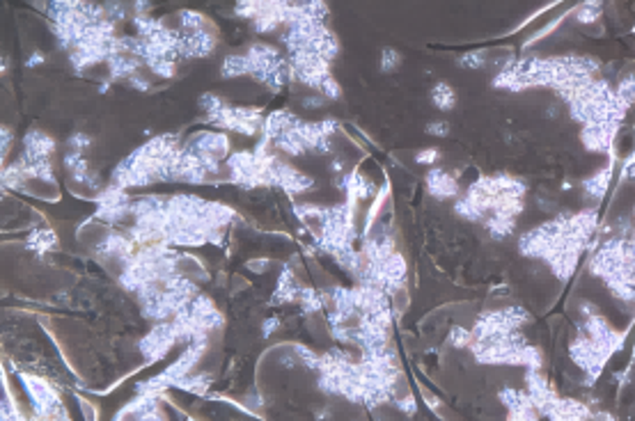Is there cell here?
<instances>
[{
	"label": "cell",
	"instance_id": "cell-26",
	"mask_svg": "<svg viewBox=\"0 0 635 421\" xmlns=\"http://www.w3.org/2000/svg\"><path fill=\"white\" fill-rule=\"evenodd\" d=\"M177 387L191 394H205L209 387V376H186L184 380H179Z\"/></svg>",
	"mask_w": 635,
	"mask_h": 421
},
{
	"label": "cell",
	"instance_id": "cell-12",
	"mask_svg": "<svg viewBox=\"0 0 635 421\" xmlns=\"http://www.w3.org/2000/svg\"><path fill=\"white\" fill-rule=\"evenodd\" d=\"M578 256L580 252L573 247H560L558 252H553L546 259L548 268L553 271V275L558 280H569L575 273V266H578Z\"/></svg>",
	"mask_w": 635,
	"mask_h": 421
},
{
	"label": "cell",
	"instance_id": "cell-22",
	"mask_svg": "<svg viewBox=\"0 0 635 421\" xmlns=\"http://www.w3.org/2000/svg\"><path fill=\"white\" fill-rule=\"evenodd\" d=\"M220 74H222V78L246 76V74H248V60H246V55H227L225 60H222Z\"/></svg>",
	"mask_w": 635,
	"mask_h": 421
},
{
	"label": "cell",
	"instance_id": "cell-40",
	"mask_svg": "<svg viewBox=\"0 0 635 421\" xmlns=\"http://www.w3.org/2000/svg\"><path fill=\"white\" fill-rule=\"evenodd\" d=\"M42 60H44V57H42V53H35V55H32L30 60H28V67H35V64H39Z\"/></svg>",
	"mask_w": 635,
	"mask_h": 421
},
{
	"label": "cell",
	"instance_id": "cell-9",
	"mask_svg": "<svg viewBox=\"0 0 635 421\" xmlns=\"http://www.w3.org/2000/svg\"><path fill=\"white\" fill-rule=\"evenodd\" d=\"M55 154V140L51 135H47L44 131L32 128L25 133L23 137V154L21 161L28 163V165H35V163H44L51 161V156Z\"/></svg>",
	"mask_w": 635,
	"mask_h": 421
},
{
	"label": "cell",
	"instance_id": "cell-35",
	"mask_svg": "<svg viewBox=\"0 0 635 421\" xmlns=\"http://www.w3.org/2000/svg\"><path fill=\"white\" fill-rule=\"evenodd\" d=\"M427 133L436 135V137H445L450 133V124L448 122H431V124H427Z\"/></svg>",
	"mask_w": 635,
	"mask_h": 421
},
{
	"label": "cell",
	"instance_id": "cell-30",
	"mask_svg": "<svg viewBox=\"0 0 635 421\" xmlns=\"http://www.w3.org/2000/svg\"><path fill=\"white\" fill-rule=\"evenodd\" d=\"M174 67H177V64H174V60H168V57H163V60L154 62V64H152V67H149V69H152L156 76H161V78H170V76L174 74Z\"/></svg>",
	"mask_w": 635,
	"mask_h": 421
},
{
	"label": "cell",
	"instance_id": "cell-32",
	"mask_svg": "<svg viewBox=\"0 0 635 421\" xmlns=\"http://www.w3.org/2000/svg\"><path fill=\"white\" fill-rule=\"evenodd\" d=\"M296 355L300 359L305 362V366L310 368H319V362H322V355H314L312 351H307V348H296Z\"/></svg>",
	"mask_w": 635,
	"mask_h": 421
},
{
	"label": "cell",
	"instance_id": "cell-37",
	"mask_svg": "<svg viewBox=\"0 0 635 421\" xmlns=\"http://www.w3.org/2000/svg\"><path fill=\"white\" fill-rule=\"evenodd\" d=\"M129 83L133 85V87H138V90H149V83H147L142 76H138V74H135V76H131V78H129Z\"/></svg>",
	"mask_w": 635,
	"mask_h": 421
},
{
	"label": "cell",
	"instance_id": "cell-16",
	"mask_svg": "<svg viewBox=\"0 0 635 421\" xmlns=\"http://www.w3.org/2000/svg\"><path fill=\"white\" fill-rule=\"evenodd\" d=\"M610 179H612V167L606 165L604 169L587 176V179L580 183V188H582V193L587 197H592V200H604L608 193V186H610Z\"/></svg>",
	"mask_w": 635,
	"mask_h": 421
},
{
	"label": "cell",
	"instance_id": "cell-4",
	"mask_svg": "<svg viewBox=\"0 0 635 421\" xmlns=\"http://www.w3.org/2000/svg\"><path fill=\"white\" fill-rule=\"evenodd\" d=\"M21 383L28 392V396L32 400V410H35V419L39 421H53L57 414L64 412V405L57 392L51 387L47 380L37 378V376H28V373H21Z\"/></svg>",
	"mask_w": 635,
	"mask_h": 421
},
{
	"label": "cell",
	"instance_id": "cell-28",
	"mask_svg": "<svg viewBox=\"0 0 635 421\" xmlns=\"http://www.w3.org/2000/svg\"><path fill=\"white\" fill-rule=\"evenodd\" d=\"M450 341H452V346H456V348H463V346L473 344V341H475L473 330H463V327H454V330L450 332Z\"/></svg>",
	"mask_w": 635,
	"mask_h": 421
},
{
	"label": "cell",
	"instance_id": "cell-43",
	"mask_svg": "<svg viewBox=\"0 0 635 421\" xmlns=\"http://www.w3.org/2000/svg\"><path fill=\"white\" fill-rule=\"evenodd\" d=\"M633 218H635V208H633Z\"/></svg>",
	"mask_w": 635,
	"mask_h": 421
},
{
	"label": "cell",
	"instance_id": "cell-20",
	"mask_svg": "<svg viewBox=\"0 0 635 421\" xmlns=\"http://www.w3.org/2000/svg\"><path fill=\"white\" fill-rule=\"evenodd\" d=\"M179 23H181V32H200V30L211 28L200 12H191V10L179 12Z\"/></svg>",
	"mask_w": 635,
	"mask_h": 421
},
{
	"label": "cell",
	"instance_id": "cell-10",
	"mask_svg": "<svg viewBox=\"0 0 635 421\" xmlns=\"http://www.w3.org/2000/svg\"><path fill=\"white\" fill-rule=\"evenodd\" d=\"M427 190L429 195H434L436 200H454L459 197V183L450 172H445L443 167H431L427 172Z\"/></svg>",
	"mask_w": 635,
	"mask_h": 421
},
{
	"label": "cell",
	"instance_id": "cell-34",
	"mask_svg": "<svg viewBox=\"0 0 635 421\" xmlns=\"http://www.w3.org/2000/svg\"><path fill=\"white\" fill-rule=\"evenodd\" d=\"M90 142H92V140H90V135H85V133H74V135L69 137V147H71V151H78V154H81V151H83L85 147H88Z\"/></svg>",
	"mask_w": 635,
	"mask_h": 421
},
{
	"label": "cell",
	"instance_id": "cell-38",
	"mask_svg": "<svg viewBox=\"0 0 635 421\" xmlns=\"http://www.w3.org/2000/svg\"><path fill=\"white\" fill-rule=\"evenodd\" d=\"M278 325H280V321H278V318H271V321H266V323H264V334H271L273 330H276Z\"/></svg>",
	"mask_w": 635,
	"mask_h": 421
},
{
	"label": "cell",
	"instance_id": "cell-2",
	"mask_svg": "<svg viewBox=\"0 0 635 421\" xmlns=\"http://www.w3.org/2000/svg\"><path fill=\"white\" fill-rule=\"evenodd\" d=\"M248 76L266 85L268 90L278 92L289 78V62L268 44H252L246 53Z\"/></svg>",
	"mask_w": 635,
	"mask_h": 421
},
{
	"label": "cell",
	"instance_id": "cell-14",
	"mask_svg": "<svg viewBox=\"0 0 635 421\" xmlns=\"http://www.w3.org/2000/svg\"><path fill=\"white\" fill-rule=\"evenodd\" d=\"M300 120L296 115H291V113H287V110H276V113H271L266 117V122H264V140H268V142H276L280 135L283 133H287L289 128H294L296 126Z\"/></svg>",
	"mask_w": 635,
	"mask_h": 421
},
{
	"label": "cell",
	"instance_id": "cell-3",
	"mask_svg": "<svg viewBox=\"0 0 635 421\" xmlns=\"http://www.w3.org/2000/svg\"><path fill=\"white\" fill-rule=\"evenodd\" d=\"M207 122L225 131H237L244 135H255L259 128H264L266 117L259 108H237V105L225 103L218 113L207 115Z\"/></svg>",
	"mask_w": 635,
	"mask_h": 421
},
{
	"label": "cell",
	"instance_id": "cell-5",
	"mask_svg": "<svg viewBox=\"0 0 635 421\" xmlns=\"http://www.w3.org/2000/svg\"><path fill=\"white\" fill-rule=\"evenodd\" d=\"M174 344H179V337H177L172 321H163V323L154 325L152 330L140 339L138 348H140V353L145 355L147 362H159L166 357V353Z\"/></svg>",
	"mask_w": 635,
	"mask_h": 421
},
{
	"label": "cell",
	"instance_id": "cell-44",
	"mask_svg": "<svg viewBox=\"0 0 635 421\" xmlns=\"http://www.w3.org/2000/svg\"><path fill=\"white\" fill-rule=\"evenodd\" d=\"M191 421H193V419H191Z\"/></svg>",
	"mask_w": 635,
	"mask_h": 421
},
{
	"label": "cell",
	"instance_id": "cell-29",
	"mask_svg": "<svg viewBox=\"0 0 635 421\" xmlns=\"http://www.w3.org/2000/svg\"><path fill=\"white\" fill-rule=\"evenodd\" d=\"M200 105H202V110H207V115H213V113H218L222 105H225V101H222L220 96H216L209 92V94H202Z\"/></svg>",
	"mask_w": 635,
	"mask_h": 421
},
{
	"label": "cell",
	"instance_id": "cell-25",
	"mask_svg": "<svg viewBox=\"0 0 635 421\" xmlns=\"http://www.w3.org/2000/svg\"><path fill=\"white\" fill-rule=\"evenodd\" d=\"M298 302L303 305L305 312H319L326 305V295L322 291H314V288H300Z\"/></svg>",
	"mask_w": 635,
	"mask_h": 421
},
{
	"label": "cell",
	"instance_id": "cell-41",
	"mask_svg": "<svg viewBox=\"0 0 635 421\" xmlns=\"http://www.w3.org/2000/svg\"><path fill=\"white\" fill-rule=\"evenodd\" d=\"M124 419H127V417H124V414H122V412H117V417H115L113 421H124Z\"/></svg>",
	"mask_w": 635,
	"mask_h": 421
},
{
	"label": "cell",
	"instance_id": "cell-17",
	"mask_svg": "<svg viewBox=\"0 0 635 421\" xmlns=\"http://www.w3.org/2000/svg\"><path fill=\"white\" fill-rule=\"evenodd\" d=\"M108 67L113 78H131L142 67V60L135 55H129V53H115L108 60Z\"/></svg>",
	"mask_w": 635,
	"mask_h": 421
},
{
	"label": "cell",
	"instance_id": "cell-33",
	"mask_svg": "<svg viewBox=\"0 0 635 421\" xmlns=\"http://www.w3.org/2000/svg\"><path fill=\"white\" fill-rule=\"evenodd\" d=\"M438 158H441V154H438V149L431 147V149H422L420 154L415 156V161L420 163V165H434Z\"/></svg>",
	"mask_w": 635,
	"mask_h": 421
},
{
	"label": "cell",
	"instance_id": "cell-13",
	"mask_svg": "<svg viewBox=\"0 0 635 421\" xmlns=\"http://www.w3.org/2000/svg\"><path fill=\"white\" fill-rule=\"evenodd\" d=\"M337 188H342L344 195H346V202H353V204L374 193V183H372L370 179H365L360 172L344 174L342 179L337 181Z\"/></svg>",
	"mask_w": 635,
	"mask_h": 421
},
{
	"label": "cell",
	"instance_id": "cell-15",
	"mask_svg": "<svg viewBox=\"0 0 635 421\" xmlns=\"http://www.w3.org/2000/svg\"><path fill=\"white\" fill-rule=\"evenodd\" d=\"M300 288L303 286L296 282L294 273L289 271V268H285L283 275H280V280H278V286H276V293H273V298H271V305H283V302L298 300Z\"/></svg>",
	"mask_w": 635,
	"mask_h": 421
},
{
	"label": "cell",
	"instance_id": "cell-7",
	"mask_svg": "<svg viewBox=\"0 0 635 421\" xmlns=\"http://www.w3.org/2000/svg\"><path fill=\"white\" fill-rule=\"evenodd\" d=\"M186 151H191L195 156L202 158H211V161H218L230 154V140H227L225 133H216V131H200L188 137V142L184 144Z\"/></svg>",
	"mask_w": 635,
	"mask_h": 421
},
{
	"label": "cell",
	"instance_id": "cell-11",
	"mask_svg": "<svg viewBox=\"0 0 635 421\" xmlns=\"http://www.w3.org/2000/svg\"><path fill=\"white\" fill-rule=\"evenodd\" d=\"M181 35H184V57H207L216 49L211 28L200 32H181Z\"/></svg>",
	"mask_w": 635,
	"mask_h": 421
},
{
	"label": "cell",
	"instance_id": "cell-24",
	"mask_svg": "<svg viewBox=\"0 0 635 421\" xmlns=\"http://www.w3.org/2000/svg\"><path fill=\"white\" fill-rule=\"evenodd\" d=\"M601 12H604V5L601 3H594V0H589V3H582L575 8V21L587 25V23H594L599 21Z\"/></svg>",
	"mask_w": 635,
	"mask_h": 421
},
{
	"label": "cell",
	"instance_id": "cell-19",
	"mask_svg": "<svg viewBox=\"0 0 635 421\" xmlns=\"http://www.w3.org/2000/svg\"><path fill=\"white\" fill-rule=\"evenodd\" d=\"M431 103L436 105L438 110H443V113H448V110L454 108L456 103V92L452 87L450 83H436L434 90H431Z\"/></svg>",
	"mask_w": 635,
	"mask_h": 421
},
{
	"label": "cell",
	"instance_id": "cell-42",
	"mask_svg": "<svg viewBox=\"0 0 635 421\" xmlns=\"http://www.w3.org/2000/svg\"><path fill=\"white\" fill-rule=\"evenodd\" d=\"M628 161H633V163H635V154H633V156H631V158H628Z\"/></svg>",
	"mask_w": 635,
	"mask_h": 421
},
{
	"label": "cell",
	"instance_id": "cell-36",
	"mask_svg": "<svg viewBox=\"0 0 635 421\" xmlns=\"http://www.w3.org/2000/svg\"><path fill=\"white\" fill-rule=\"evenodd\" d=\"M395 405H397L402 412H406V414H413V412H415V403H413V398H411V396H406V398H402V400H397Z\"/></svg>",
	"mask_w": 635,
	"mask_h": 421
},
{
	"label": "cell",
	"instance_id": "cell-31",
	"mask_svg": "<svg viewBox=\"0 0 635 421\" xmlns=\"http://www.w3.org/2000/svg\"><path fill=\"white\" fill-rule=\"evenodd\" d=\"M459 64L466 69H480L484 67V55L482 53H463L459 55Z\"/></svg>",
	"mask_w": 635,
	"mask_h": 421
},
{
	"label": "cell",
	"instance_id": "cell-27",
	"mask_svg": "<svg viewBox=\"0 0 635 421\" xmlns=\"http://www.w3.org/2000/svg\"><path fill=\"white\" fill-rule=\"evenodd\" d=\"M399 64H402V55L395 51V49H383V53H381V71H392V69H397Z\"/></svg>",
	"mask_w": 635,
	"mask_h": 421
},
{
	"label": "cell",
	"instance_id": "cell-18",
	"mask_svg": "<svg viewBox=\"0 0 635 421\" xmlns=\"http://www.w3.org/2000/svg\"><path fill=\"white\" fill-rule=\"evenodd\" d=\"M482 225L487 227V232L493 236L495 241H502V239H507V236L514 234L516 218H507V215H489Z\"/></svg>",
	"mask_w": 635,
	"mask_h": 421
},
{
	"label": "cell",
	"instance_id": "cell-21",
	"mask_svg": "<svg viewBox=\"0 0 635 421\" xmlns=\"http://www.w3.org/2000/svg\"><path fill=\"white\" fill-rule=\"evenodd\" d=\"M614 94L619 96L621 103L631 108V105L635 103V71H628V74H624L619 78L617 87H614Z\"/></svg>",
	"mask_w": 635,
	"mask_h": 421
},
{
	"label": "cell",
	"instance_id": "cell-8",
	"mask_svg": "<svg viewBox=\"0 0 635 421\" xmlns=\"http://www.w3.org/2000/svg\"><path fill=\"white\" fill-rule=\"evenodd\" d=\"M619 124H587L580 128L582 147L592 154H612V140Z\"/></svg>",
	"mask_w": 635,
	"mask_h": 421
},
{
	"label": "cell",
	"instance_id": "cell-1",
	"mask_svg": "<svg viewBox=\"0 0 635 421\" xmlns=\"http://www.w3.org/2000/svg\"><path fill=\"white\" fill-rule=\"evenodd\" d=\"M589 275L606 284L612 298L621 302H635V254L631 241L610 236L589 256Z\"/></svg>",
	"mask_w": 635,
	"mask_h": 421
},
{
	"label": "cell",
	"instance_id": "cell-39",
	"mask_svg": "<svg viewBox=\"0 0 635 421\" xmlns=\"http://www.w3.org/2000/svg\"><path fill=\"white\" fill-rule=\"evenodd\" d=\"M8 149H10V128L5 126L3 128V154H8Z\"/></svg>",
	"mask_w": 635,
	"mask_h": 421
},
{
	"label": "cell",
	"instance_id": "cell-6",
	"mask_svg": "<svg viewBox=\"0 0 635 421\" xmlns=\"http://www.w3.org/2000/svg\"><path fill=\"white\" fill-rule=\"evenodd\" d=\"M268 186H280L289 195H300L312 190L314 181L303 172H298L296 167L280 163L278 158H271V163H268Z\"/></svg>",
	"mask_w": 635,
	"mask_h": 421
},
{
	"label": "cell",
	"instance_id": "cell-23",
	"mask_svg": "<svg viewBox=\"0 0 635 421\" xmlns=\"http://www.w3.org/2000/svg\"><path fill=\"white\" fill-rule=\"evenodd\" d=\"M28 247L35 249V252H47V249L55 247V232H51V229H37V232H32L28 239Z\"/></svg>",
	"mask_w": 635,
	"mask_h": 421
}]
</instances>
